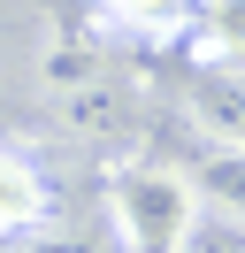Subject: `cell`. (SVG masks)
<instances>
[{"mask_svg":"<svg viewBox=\"0 0 245 253\" xmlns=\"http://www.w3.org/2000/svg\"><path fill=\"white\" fill-rule=\"evenodd\" d=\"M107 215H115L122 253H184L192 230H199L192 169H168V161H122V169H107Z\"/></svg>","mask_w":245,"mask_h":253,"instance_id":"1","label":"cell"},{"mask_svg":"<svg viewBox=\"0 0 245 253\" xmlns=\"http://www.w3.org/2000/svg\"><path fill=\"white\" fill-rule=\"evenodd\" d=\"M100 16H107V31L161 46V39H184V31H199L207 0H100Z\"/></svg>","mask_w":245,"mask_h":253,"instance_id":"4","label":"cell"},{"mask_svg":"<svg viewBox=\"0 0 245 253\" xmlns=\"http://www.w3.org/2000/svg\"><path fill=\"white\" fill-rule=\"evenodd\" d=\"M192 192L199 207H214L222 222H245V146H207L192 161Z\"/></svg>","mask_w":245,"mask_h":253,"instance_id":"5","label":"cell"},{"mask_svg":"<svg viewBox=\"0 0 245 253\" xmlns=\"http://www.w3.org/2000/svg\"><path fill=\"white\" fill-rule=\"evenodd\" d=\"M184 115H192V130L207 146H245V77L199 62L192 77H184Z\"/></svg>","mask_w":245,"mask_h":253,"instance_id":"2","label":"cell"},{"mask_svg":"<svg viewBox=\"0 0 245 253\" xmlns=\"http://www.w3.org/2000/svg\"><path fill=\"white\" fill-rule=\"evenodd\" d=\"M61 123H69L77 138H115V130L130 123V92H122L115 77H92V84H77V92H61Z\"/></svg>","mask_w":245,"mask_h":253,"instance_id":"6","label":"cell"},{"mask_svg":"<svg viewBox=\"0 0 245 253\" xmlns=\"http://www.w3.org/2000/svg\"><path fill=\"white\" fill-rule=\"evenodd\" d=\"M54 215V192H46V169L23 154V146H0V246L31 238Z\"/></svg>","mask_w":245,"mask_h":253,"instance_id":"3","label":"cell"},{"mask_svg":"<svg viewBox=\"0 0 245 253\" xmlns=\"http://www.w3.org/2000/svg\"><path fill=\"white\" fill-rule=\"evenodd\" d=\"M192 39H199V62L245 77V0H207V16H199Z\"/></svg>","mask_w":245,"mask_h":253,"instance_id":"7","label":"cell"}]
</instances>
